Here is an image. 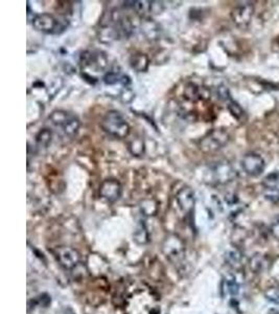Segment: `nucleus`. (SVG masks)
Wrapping results in <instances>:
<instances>
[{
  "mask_svg": "<svg viewBox=\"0 0 279 314\" xmlns=\"http://www.w3.org/2000/svg\"><path fill=\"white\" fill-rule=\"evenodd\" d=\"M268 314H279V311L278 310H276V309H270L269 310V312H268Z\"/></svg>",
  "mask_w": 279,
  "mask_h": 314,
  "instance_id": "obj_29",
  "label": "nucleus"
},
{
  "mask_svg": "<svg viewBox=\"0 0 279 314\" xmlns=\"http://www.w3.org/2000/svg\"><path fill=\"white\" fill-rule=\"evenodd\" d=\"M104 82L107 85H114L117 83H122L123 85H127L130 83V80L127 75H122L115 71H110L106 73V75L104 76Z\"/></svg>",
  "mask_w": 279,
  "mask_h": 314,
  "instance_id": "obj_18",
  "label": "nucleus"
},
{
  "mask_svg": "<svg viewBox=\"0 0 279 314\" xmlns=\"http://www.w3.org/2000/svg\"><path fill=\"white\" fill-rule=\"evenodd\" d=\"M228 109H229V111H230V113H231V115L234 116L235 119H237L238 121H242L243 119H244V116H245V112H244V110L242 109V107L238 104V103H236L235 101H232V100H230L229 102H228Z\"/></svg>",
  "mask_w": 279,
  "mask_h": 314,
  "instance_id": "obj_22",
  "label": "nucleus"
},
{
  "mask_svg": "<svg viewBox=\"0 0 279 314\" xmlns=\"http://www.w3.org/2000/svg\"><path fill=\"white\" fill-rule=\"evenodd\" d=\"M266 164L262 157L256 153H248L242 160V168L246 174L252 177L259 176L265 170Z\"/></svg>",
  "mask_w": 279,
  "mask_h": 314,
  "instance_id": "obj_8",
  "label": "nucleus"
},
{
  "mask_svg": "<svg viewBox=\"0 0 279 314\" xmlns=\"http://www.w3.org/2000/svg\"><path fill=\"white\" fill-rule=\"evenodd\" d=\"M163 251L169 260L178 262L183 257L184 245L181 239L177 236H168L163 243Z\"/></svg>",
  "mask_w": 279,
  "mask_h": 314,
  "instance_id": "obj_10",
  "label": "nucleus"
},
{
  "mask_svg": "<svg viewBox=\"0 0 279 314\" xmlns=\"http://www.w3.org/2000/svg\"><path fill=\"white\" fill-rule=\"evenodd\" d=\"M184 94H185V98L192 102L199 101L201 98H202V91H201V88L196 86L195 84H190L186 86L184 90Z\"/></svg>",
  "mask_w": 279,
  "mask_h": 314,
  "instance_id": "obj_20",
  "label": "nucleus"
},
{
  "mask_svg": "<svg viewBox=\"0 0 279 314\" xmlns=\"http://www.w3.org/2000/svg\"><path fill=\"white\" fill-rule=\"evenodd\" d=\"M141 209H142V212L145 213V215H148V216L154 215L155 213H156V211H157L156 202H155L154 200H151V199L144 200V201L142 202Z\"/></svg>",
  "mask_w": 279,
  "mask_h": 314,
  "instance_id": "obj_24",
  "label": "nucleus"
},
{
  "mask_svg": "<svg viewBox=\"0 0 279 314\" xmlns=\"http://www.w3.org/2000/svg\"><path fill=\"white\" fill-rule=\"evenodd\" d=\"M33 26L43 34H60L66 28V22L59 20L54 15L43 13L34 16Z\"/></svg>",
  "mask_w": 279,
  "mask_h": 314,
  "instance_id": "obj_4",
  "label": "nucleus"
},
{
  "mask_svg": "<svg viewBox=\"0 0 279 314\" xmlns=\"http://www.w3.org/2000/svg\"><path fill=\"white\" fill-rule=\"evenodd\" d=\"M122 187L116 179H107L100 186V195L108 202H115L121 196Z\"/></svg>",
  "mask_w": 279,
  "mask_h": 314,
  "instance_id": "obj_12",
  "label": "nucleus"
},
{
  "mask_svg": "<svg viewBox=\"0 0 279 314\" xmlns=\"http://www.w3.org/2000/svg\"><path fill=\"white\" fill-rule=\"evenodd\" d=\"M55 257L65 270H73L81 262V258L77 251L66 246L58 247L55 250Z\"/></svg>",
  "mask_w": 279,
  "mask_h": 314,
  "instance_id": "obj_7",
  "label": "nucleus"
},
{
  "mask_svg": "<svg viewBox=\"0 0 279 314\" xmlns=\"http://www.w3.org/2000/svg\"><path fill=\"white\" fill-rule=\"evenodd\" d=\"M125 314H163L160 298L151 289H137L127 298Z\"/></svg>",
  "mask_w": 279,
  "mask_h": 314,
  "instance_id": "obj_1",
  "label": "nucleus"
},
{
  "mask_svg": "<svg viewBox=\"0 0 279 314\" xmlns=\"http://www.w3.org/2000/svg\"><path fill=\"white\" fill-rule=\"evenodd\" d=\"M240 286L232 276L226 277L222 282V294L224 297H235L239 294Z\"/></svg>",
  "mask_w": 279,
  "mask_h": 314,
  "instance_id": "obj_14",
  "label": "nucleus"
},
{
  "mask_svg": "<svg viewBox=\"0 0 279 314\" xmlns=\"http://www.w3.org/2000/svg\"><path fill=\"white\" fill-rule=\"evenodd\" d=\"M176 200L180 210L183 213H191L195 207L196 202V197H195V192L192 190L191 187L185 186L182 187L181 190L177 193Z\"/></svg>",
  "mask_w": 279,
  "mask_h": 314,
  "instance_id": "obj_13",
  "label": "nucleus"
},
{
  "mask_svg": "<svg viewBox=\"0 0 279 314\" xmlns=\"http://www.w3.org/2000/svg\"><path fill=\"white\" fill-rule=\"evenodd\" d=\"M271 233L274 238L279 240V216L274 220L271 225Z\"/></svg>",
  "mask_w": 279,
  "mask_h": 314,
  "instance_id": "obj_28",
  "label": "nucleus"
},
{
  "mask_svg": "<svg viewBox=\"0 0 279 314\" xmlns=\"http://www.w3.org/2000/svg\"><path fill=\"white\" fill-rule=\"evenodd\" d=\"M142 31L148 39H157L160 35V28L153 20L145 19L142 23Z\"/></svg>",
  "mask_w": 279,
  "mask_h": 314,
  "instance_id": "obj_15",
  "label": "nucleus"
},
{
  "mask_svg": "<svg viewBox=\"0 0 279 314\" xmlns=\"http://www.w3.org/2000/svg\"><path fill=\"white\" fill-rule=\"evenodd\" d=\"M130 64L138 72H143L149 67V59L145 54H136L131 57Z\"/></svg>",
  "mask_w": 279,
  "mask_h": 314,
  "instance_id": "obj_16",
  "label": "nucleus"
},
{
  "mask_svg": "<svg viewBox=\"0 0 279 314\" xmlns=\"http://www.w3.org/2000/svg\"><path fill=\"white\" fill-rule=\"evenodd\" d=\"M267 297L275 303H279V289L273 288L267 292Z\"/></svg>",
  "mask_w": 279,
  "mask_h": 314,
  "instance_id": "obj_27",
  "label": "nucleus"
},
{
  "mask_svg": "<svg viewBox=\"0 0 279 314\" xmlns=\"http://www.w3.org/2000/svg\"><path fill=\"white\" fill-rule=\"evenodd\" d=\"M267 264H268L267 260L263 258L262 256H256V257L252 258V260L250 262L251 269L254 270V271H257V272H260V271H262L263 269H265Z\"/></svg>",
  "mask_w": 279,
  "mask_h": 314,
  "instance_id": "obj_23",
  "label": "nucleus"
},
{
  "mask_svg": "<svg viewBox=\"0 0 279 314\" xmlns=\"http://www.w3.org/2000/svg\"><path fill=\"white\" fill-rule=\"evenodd\" d=\"M53 139V132L50 128L41 129L36 135V143L39 148H48Z\"/></svg>",
  "mask_w": 279,
  "mask_h": 314,
  "instance_id": "obj_17",
  "label": "nucleus"
},
{
  "mask_svg": "<svg viewBox=\"0 0 279 314\" xmlns=\"http://www.w3.org/2000/svg\"><path fill=\"white\" fill-rule=\"evenodd\" d=\"M102 128L115 138H126L130 134V125L118 111H109L102 120Z\"/></svg>",
  "mask_w": 279,
  "mask_h": 314,
  "instance_id": "obj_3",
  "label": "nucleus"
},
{
  "mask_svg": "<svg viewBox=\"0 0 279 314\" xmlns=\"http://www.w3.org/2000/svg\"><path fill=\"white\" fill-rule=\"evenodd\" d=\"M216 93H218L219 99L222 100V101H228L229 102L231 100L228 89L226 87H224V86H220L218 88V91H216Z\"/></svg>",
  "mask_w": 279,
  "mask_h": 314,
  "instance_id": "obj_26",
  "label": "nucleus"
},
{
  "mask_svg": "<svg viewBox=\"0 0 279 314\" xmlns=\"http://www.w3.org/2000/svg\"><path fill=\"white\" fill-rule=\"evenodd\" d=\"M211 177L216 183L224 184L234 180L236 172L229 163L220 162L211 168Z\"/></svg>",
  "mask_w": 279,
  "mask_h": 314,
  "instance_id": "obj_11",
  "label": "nucleus"
},
{
  "mask_svg": "<svg viewBox=\"0 0 279 314\" xmlns=\"http://www.w3.org/2000/svg\"><path fill=\"white\" fill-rule=\"evenodd\" d=\"M229 134L224 129H214L200 141V149L204 152H215L222 149L229 141Z\"/></svg>",
  "mask_w": 279,
  "mask_h": 314,
  "instance_id": "obj_5",
  "label": "nucleus"
},
{
  "mask_svg": "<svg viewBox=\"0 0 279 314\" xmlns=\"http://www.w3.org/2000/svg\"><path fill=\"white\" fill-rule=\"evenodd\" d=\"M129 150L135 156H141L145 153V143L142 138H134L130 141Z\"/></svg>",
  "mask_w": 279,
  "mask_h": 314,
  "instance_id": "obj_21",
  "label": "nucleus"
},
{
  "mask_svg": "<svg viewBox=\"0 0 279 314\" xmlns=\"http://www.w3.org/2000/svg\"><path fill=\"white\" fill-rule=\"evenodd\" d=\"M49 121L53 127L65 137H74L80 130V120L65 110H56Z\"/></svg>",
  "mask_w": 279,
  "mask_h": 314,
  "instance_id": "obj_2",
  "label": "nucleus"
},
{
  "mask_svg": "<svg viewBox=\"0 0 279 314\" xmlns=\"http://www.w3.org/2000/svg\"><path fill=\"white\" fill-rule=\"evenodd\" d=\"M108 65V59L103 52L87 51L81 56V66L83 70H91L93 72H101Z\"/></svg>",
  "mask_w": 279,
  "mask_h": 314,
  "instance_id": "obj_6",
  "label": "nucleus"
},
{
  "mask_svg": "<svg viewBox=\"0 0 279 314\" xmlns=\"http://www.w3.org/2000/svg\"><path fill=\"white\" fill-rule=\"evenodd\" d=\"M262 185L267 190L279 191V171H275L263 178Z\"/></svg>",
  "mask_w": 279,
  "mask_h": 314,
  "instance_id": "obj_19",
  "label": "nucleus"
},
{
  "mask_svg": "<svg viewBox=\"0 0 279 314\" xmlns=\"http://www.w3.org/2000/svg\"><path fill=\"white\" fill-rule=\"evenodd\" d=\"M135 240L138 242V243H147L148 242V231L146 229L145 226H141L138 227L136 232H135Z\"/></svg>",
  "mask_w": 279,
  "mask_h": 314,
  "instance_id": "obj_25",
  "label": "nucleus"
},
{
  "mask_svg": "<svg viewBox=\"0 0 279 314\" xmlns=\"http://www.w3.org/2000/svg\"><path fill=\"white\" fill-rule=\"evenodd\" d=\"M254 8L251 4L238 5L231 12V18L237 26L245 29L251 23Z\"/></svg>",
  "mask_w": 279,
  "mask_h": 314,
  "instance_id": "obj_9",
  "label": "nucleus"
}]
</instances>
